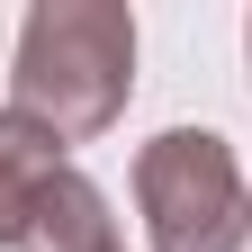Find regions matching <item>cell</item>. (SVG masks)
I'll return each mask as SVG.
<instances>
[{
  "label": "cell",
  "mask_w": 252,
  "mask_h": 252,
  "mask_svg": "<svg viewBox=\"0 0 252 252\" xmlns=\"http://www.w3.org/2000/svg\"><path fill=\"white\" fill-rule=\"evenodd\" d=\"M18 252H126V243H117V216H108V189L63 162V171L45 180L36 216H27V243H18Z\"/></svg>",
  "instance_id": "3957f363"
},
{
  "label": "cell",
  "mask_w": 252,
  "mask_h": 252,
  "mask_svg": "<svg viewBox=\"0 0 252 252\" xmlns=\"http://www.w3.org/2000/svg\"><path fill=\"white\" fill-rule=\"evenodd\" d=\"M243 45H252V36H243Z\"/></svg>",
  "instance_id": "5b68a950"
},
{
  "label": "cell",
  "mask_w": 252,
  "mask_h": 252,
  "mask_svg": "<svg viewBox=\"0 0 252 252\" xmlns=\"http://www.w3.org/2000/svg\"><path fill=\"white\" fill-rule=\"evenodd\" d=\"M63 171V144L45 135V126H27L18 108H0V252L27 243V216H36L45 180Z\"/></svg>",
  "instance_id": "277c9868"
},
{
  "label": "cell",
  "mask_w": 252,
  "mask_h": 252,
  "mask_svg": "<svg viewBox=\"0 0 252 252\" xmlns=\"http://www.w3.org/2000/svg\"><path fill=\"white\" fill-rule=\"evenodd\" d=\"M135 207L153 252H243L252 243V180L225 135L207 126H162L135 153Z\"/></svg>",
  "instance_id": "7a4b0ae2"
},
{
  "label": "cell",
  "mask_w": 252,
  "mask_h": 252,
  "mask_svg": "<svg viewBox=\"0 0 252 252\" xmlns=\"http://www.w3.org/2000/svg\"><path fill=\"white\" fill-rule=\"evenodd\" d=\"M135 90V9L126 0H36L18 27L9 108L54 144H90L126 117Z\"/></svg>",
  "instance_id": "6da1fadb"
}]
</instances>
